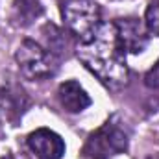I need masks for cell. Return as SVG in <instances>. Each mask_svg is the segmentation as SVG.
Wrapping results in <instances>:
<instances>
[{
    "mask_svg": "<svg viewBox=\"0 0 159 159\" xmlns=\"http://www.w3.org/2000/svg\"><path fill=\"white\" fill-rule=\"evenodd\" d=\"M115 26H117L119 41L124 52L141 54L146 50V46L150 43V35H148L150 32H148L146 24H143L135 17H126V19H117Z\"/></svg>",
    "mask_w": 159,
    "mask_h": 159,
    "instance_id": "cell-5",
    "label": "cell"
},
{
    "mask_svg": "<svg viewBox=\"0 0 159 159\" xmlns=\"http://www.w3.org/2000/svg\"><path fill=\"white\" fill-rule=\"evenodd\" d=\"M144 159H159V154H154V156H148V157H144Z\"/></svg>",
    "mask_w": 159,
    "mask_h": 159,
    "instance_id": "cell-13",
    "label": "cell"
},
{
    "mask_svg": "<svg viewBox=\"0 0 159 159\" xmlns=\"http://www.w3.org/2000/svg\"><path fill=\"white\" fill-rule=\"evenodd\" d=\"M26 143H28V148L39 159H61L65 154L63 139L48 128H39L32 131Z\"/></svg>",
    "mask_w": 159,
    "mask_h": 159,
    "instance_id": "cell-6",
    "label": "cell"
},
{
    "mask_svg": "<svg viewBox=\"0 0 159 159\" xmlns=\"http://www.w3.org/2000/svg\"><path fill=\"white\" fill-rule=\"evenodd\" d=\"M43 4L41 0H13L11 4V20L24 28L30 26L34 20H37L43 15Z\"/></svg>",
    "mask_w": 159,
    "mask_h": 159,
    "instance_id": "cell-8",
    "label": "cell"
},
{
    "mask_svg": "<svg viewBox=\"0 0 159 159\" xmlns=\"http://www.w3.org/2000/svg\"><path fill=\"white\" fill-rule=\"evenodd\" d=\"M22 93H9L7 89H0V124L7 120H17V117L22 115L24 104Z\"/></svg>",
    "mask_w": 159,
    "mask_h": 159,
    "instance_id": "cell-9",
    "label": "cell"
},
{
    "mask_svg": "<svg viewBox=\"0 0 159 159\" xmlns=\"http://www.w3.org/2000/svg\"><path fill=\"white\" fill-rule=\"evenodd\" d=\"M20 74L26 80H44L56 74L57 59L48 48H43L39 43L32 39L22 41L15 54Z\"/></svg>",
    "mask_w": 159,
    "mask_h": 159,
    "instance_id": "cell-4",
    "label": "cell"
},
{
    "mask_svg": "<svg viewBox=\"0 0 159 159\" xmlns=\"http://www.w3.org/2000/svg\"><path fill=\"white\" fill-rule=\"evenodd\" d=\"M126 150L128 133L120 124L115 122V119H111L89 135L81 154L85 159H111L113 156L122 154Z\"/></svg>",
    "mask_w": 159,
    "mask_h": 159,
    "instance_id": "cell-2",
    "label": "cell"
},
{
    "mask_svg": "<svg viewBox=\"0 0 159 159\" xmlns=\"http://www.w3.org/2000/svg\"><path fill=\"white\" fill-rule=\"evenodd\" d=\"M0 159H15V157H13L11 154H6V156H2V157H0Z\"/></svg>",
    "mask_w": 159,
    "mask_h": 159,
    "instance_id": "cell-12",
    "label": "cell"
},
{
    "mask_svg": "<svg viewBox=\"0 0 159 159\" xmlns=\"http://www.w3.org/2000/svg\"><path fill=\"white\" fill-rule=\"evenodd\" d=\"M57 98H59V104L63 106V109L69 111V113H81L83 109H87L91 106V96L74 80L63 81L59 85Z\"/></svg>",
    "mask_w": 159,
    "mask_h": 159,
    "instance_id": "cell-7",
    "label": "cell"
},
{
    "mask_svg": "<svg viewBox=\"0 0 159 159\" xmlns=\"http://www.w3.org/2000/svg\"><path fill=\"white\" fill-rule=\"evenodd\" d=\"M144 85L150 89H159V61L146 72L144 76Z\"/></svg>",
    "mask_w": 159,
    "mask_h": 159,
    "instance_id": "cell-11",
    "label": "cell"
},
{
    "mask_svg": "<svg viewBox=\"0 0 159 159\" xmlns=\"http://www.w3.org/2000/svg\"><path fill=\"white\" fill-rule=\"evenodd\" d=\"M144 24L150 34L159 37V0H148L144 11Z\"/></svg>",
    "mask_w": 159,
    "mask_h": 159,
    "instance_id": "cell-10",
    "label": "cell"
},
{
    "mask_svg": "<svg viewBox=\"0 0 159 159\" xmlns=\"http://www.w3.org/2000/svg\"><path fill=\"white\" fill-rule=\"evenodd\" d=\"M67 28L81 41H87L102 24V11L94 0H67L61 6Z\"/></svg>",
    "mask_w": 159,
    "mask_h": 159,
    "instance_id": "cell-3",
    "label": "cell"
},
{
    "mask_svg": "<svg viewBox=\"0 0 159 159\" xmlns=\"http://www.w3.org/2000/svg\"><path fill=\"white\" fill-rule=\"evenodd\" d=\"M78 59L109 89H120L128 83L129 69L115 22H102L98 30L78 46Z\"/></svg>",
    "mask_w": 159,
    "mask_h": 159,
    "instance_id": "cell-1",
    "label": "cell"
}]
</instances>
